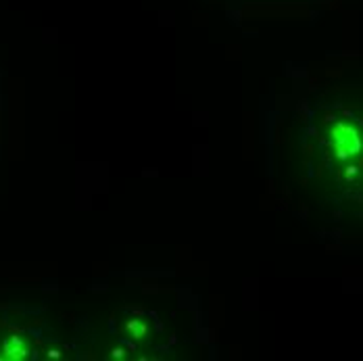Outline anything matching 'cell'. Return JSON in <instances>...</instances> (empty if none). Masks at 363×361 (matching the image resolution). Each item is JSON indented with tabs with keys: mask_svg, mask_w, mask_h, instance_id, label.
I'll return each instance as SVG.
<instances>
[{
	"mask_svg": "<svg viewBox=\"0 0 363 361\" xmlns=\"http://www.w3.org/2000/svg\"><path fill=\"white\" fill-rule=\"evenodd\" d=\"M334 146L338 151L340 157H351L361 148V140L357 136V132L349 125H338L334 129Z\"/></svg>",
	"mask_w": 363,
	"mask_h": 361,
	"instance_id": "obj_1",
	"label": "cell"
}]
</instances>
